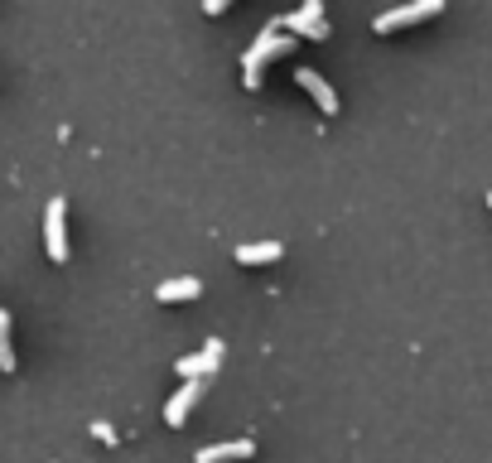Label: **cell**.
<instances>
[{"instance_id":"cell-1","label":"cell","mask_w":492,"mask_h":463,"mask_svg":"<svg viewBox=\"0 0 492 463\" xmlns=\"http://www.w3.org/2000/svg\"><path fill=\"white\" fill-rule=\"evenodd\" d=\"M299 39H295V34L290 29H285L280 20H270L261 34H256V44H251L246 48V54H242V82H246V88H256V82H261V63L266 58H280V54H290V48H295Z\"/></svg>"},{"instance_id":"cell-2","label":"cell","mask_w":492,"mask_h":463,"mask_svg":"<svg viewBox=\"0 0 492 463\" xmlns=\"http://www.w3.org/2000/svg\"><path fill=\"white\" fill-rule=\"evenodd\" d=\"M439 10H445V0H411V5H392V10H382L377 20H372V29H377V34H392V29H401V25L434 20Z\"/></svg>"},{"instance_id":"cell-3","label":"cell","mask_w":492,"mask_h":463,"mask_svg":"<svg viewBox=\"0 0 492 463\" xmlns=\"http://www.w3.org/2000/svg\"><path fill=\"white\" fill-rule=\"evenodd\" d=\"M217 363H223V338H208L198 353L179 357V363H174V372L183 376V382H208V376L217 372Z\"/></svg>"},{"instance_id":"cell-4","label":"cell","mask_w":492,"mask_h":463,"mask_svg":"<svg viewBox=\"0 0 492 463\" xmlns=\"http://www.w3.org/2000/svg\"><path fill=\"white\" fill-rule=\"evenodd\" d=\"M280 25L295 34V39H329V25H324V0H304L295 15H280Z\"/></svg>"},{"instance_id":"cell-5","label":"cell","mask_w":492,"mask_h":463,"mask_svg":"<svg viewBox=\"0 0 492 463\" xmlns=\"http://www.w3.org/2000/svg\"><path fill=\"white\" fill-rule=\"evenodd\" d=\"M44 247L54 261H68V203L63 198H48L44 208Z\"/></svg>"},{"instance_id":"cell-6","label":"cell","mask_w":492,"mask_h":463,"mask_svg":"<svg viewBox=\"0 0 492 463\" xmlns=\"http://www.w3.org/2000/svg\"><path fill=\"white\" fill-rule=\"evenodd\" d=\"M295 78H299V88L309 92V97H314V101H319V107H324L329 116H338V92L329 88V78L319 73V68H309V63H299V68H295Z\"/></svg>"},{"instance_id":"cell-7","label":"cell","mask_w":492,"mask_h":463,"mask_svg":"<svg viewBox=\"0 0 492 463\" xmlns=\"http://www.w3.org/2000/svg\"><path fill=\"white\" fill-rule=\"evenodd\" d=\"M251 454H256L251 439H223V444H203V449L194 454V463H242Z\"/></svg>"},{"instance_id":"cell-8","label":"cell","mask_w":492,"mask_h":463,"mask_svg":"<svg viewBox=\"0 0 492 463\" xmlns=\"http://www.w3.org/2000/svg\"><path fill=\"white\" fill-rule=\"evenodd\" d=\"M203 391H208V382H183L174 396H169V405H164V425H183V420H189V410L198 405Z\"/></svg>"},{"instance_id":"cell-9","label":"cell","mask_w":492,"mask_h":463,"mask_svg":"<svg viewBox=\"0 0 492 463\" xmlns=\"http://www.w3.org/2000/svg\"><path fill=\"white\" fill-rule=\"evenodd\" d=\"M203 295V280L198 276H169V280H160L155 285V300H198Z\"/></svg>"},{"instance_id":"cell-10","label":"cell","mask_w":492,"mask_h":463,"mask_svg":"<svg viewBox=\"0 0 492 463\" xmlns=\"http://www.w3.org/2000/svg\"><path fill=\"white\" fill-rule=\"evenodd\" d=\"M285 247L280 242H242L236 247V261L242 266H270V261H280Z\"/></svg>"},{"instance_id":"cell-11","label":"cell","mask_w":492,"mask_h":463,"mask_svg":"<svg viewBox=\"0 0 492 463\" xmlns=\"http://www.w3.org/2000/svg\"><path fill=\"white\" fill-rule=\"evenodd\" d=\"M0 367L15 372V348H10V309H0Z\"/></svg>"},{"instance_id":"cell-12","label":"cell","mask_w":492,"mask_h":463,"mask_svg":"<svg viewBox=\"0 0 492 463\" xmlns=\"http://www.w3.org/2000/svg\"><path fill=\"white\" fill-rule=\"evenodd\" d=\"M92 435H97V439H107V444H116V430H111L107 420H97V425H92Z\"/></svg>"},{"instance_id":"cell-13","label":"cell","mask_w":492,"mask_h":463,"mask_svg":"<svg viewBox=\"0 0 492 463\" xmlns=\"http://www.w3.org/2000/svg\"><path fill=\"white\" fill-rule=\"evenodd\" d=\"M487 208H492V194H487Z\"/></svg>"}]
</instances>
